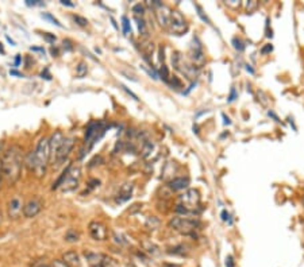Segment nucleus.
<instances>
[{
    "instance_id": "f257e3e1",
    "label": "nucleus",
    "mask_w": 304,
    "mask_h": 267,
    "mask_svg": "<svg viewBox=\"0 0 304 267\" xmlns=\"http://www.w3.org/2000/svg\"><path fill=\"white\" fill-rule=\"evenodd\" d=\"M25 165L22 150L18 146H11L3 152L0 158V174L7 185H14L22 174Z\"/></svg>"
},
{
    "instance_id": "f03ea898",
    "label": "nucleus",
    "mask_w": 304,
    "mask_h": 267,
    "mask_svg": "<svg viewBox=\"0 0 304 267\" xmlns=\"http://www.w3.org/2000/svg\"><path fill=\"white\" fill-rule=\"evenodd\" d=\"M35 169L34 173L38 177H44L46 173V167L50 162V150H49V138L44 137L38 142L37 148H35Z\"/></svg>"
},
{
    "instance_id": "7ed1b4c3",
    "label": "nucleus",
    "mask_w": 304,
    "mask_h": 267,
    "mask_svg": "<svg viewBox=\"0 0 304 267\" xmlns=\"http://www.w3.org/2000/svg\"><path fill=\"white\" fill-rule=\"evenodd\" d=\"M200 205V196L199 192L195 189H188L186 193H183L181 196L178 197V204L176 208V212L184 215H189L195 212L197 207Z\"/></svg>"
},
{
    "instance_id": "20e7f679",
    "label": "nucleus",
    "mask_w": 304,
    "mask_h": 267,
    "mask_svg": "<svg viewBox=\"0 0 304 267\" xmlns=\"http://www.w3.org/2000/svg\"><path fill=\"white\" fill-rule=\"evenodd\" d=\"M169 227H171L172 230L177 231L180 234L183 235H193L195 234V231L197 230V227H199V221L192 217H188V216H174L169 220Z\"/></svg>"
},
{
    "instance_id": "39448f33",
    "label": "nucleus",
    "mask_w": 304,
    "mask_h": 267,
    "mask_svg": "<svg viewBox=\"0 0 304 267\" xmlns=\"http://www.w3.org/2000/svg\"><path fill=\"white\" fill-rule=\"evenodd\" d=\"M107 130V124L100 120H93L87 126L86 128V138H84V145L87 146V151L91 150L97 141H100L102 137Z\"/></svg>"
},
{
    "instance_id": "423d86ee",
    "label": "nucleus",
    "mask_w": 304,
    "mask_h": 267,
    "mask_svg": "<svg viewBox=\"0 0 304 267\" xmlns=\"http://www.w3.org/2000/svg\"><path fill=\"white\" fill-rule=\"evenodd\" d=\"M189 25L184 15L178 10H172L171 18H169V25H168V31L173 35H184L188 31Z\"/></svg>"
},
{
    "instance_id": "0eeeda50",
    "label": "nucleus",
    "mask_w": 304,
    "mask_h": 267,
    "mask_svg": "<svg viewBox=\"0 0 304 267\" xmlns=\"http://www.w3.org/2000/svg\"><path fill=\"white\" fill-rule=\"evenodd\" d=\"M172 63H173V68L176 71L181 72V73L184 74L187 78H189V80L196 77L197 73H199V69H197V68L193 66L192 63L189 65V63L186 62V59L181 56V53H173V56H172Z\"/></svg>"
},
{
    "instance_id": "6e6552de",
    "label": "nucleus",
    "mask_w": 304,
    "mask_h": 267,
    "mask_svg": "<svg viewBox=\"0 0 304 267\" xmlns=\"http://www.w3.org/2000/svg\"><path fill=\"white\" fill-rule=\"evenodd\" d=\"M189 56H191V61H192V65L197 69H200L206 65V54H204L203 46H201L200 39L197 37L193 38V43L191 46V53H189Z\"/></svg>"
},
{
    "instance_id": "1a4fd4ad",
    "label": "nucleus",
    "mask_w": 304,
    "mask_h": 267,
    "mask_svg": "<svg viewBox=\"0 0 304 267\" xmlns=\"http://www.w3.org/2000/svg\"><path fill=\"white\" fill-rule=\"evenodd\" d=\"M80 180H82V166H80V165H76V166H74L73 163H72L71 169L68 171L67 178H65V181H64L63 184V189L65 190V192L76 189Z\"/></svg>"
},
{
    "instance_id": "9d476101",
    "label": "nucleus",
    "mask_w": 304,
    "mask_h": 267,
    "mask_svg": "<svg viewBox=\"0 0 304 267\" xmlns=\"http://www.w3.org/2000/svg\"><path fill=\"white\" fill-rule=\"evenodd\" d=\"M42 208H44V201H42L41 197H31L23 205V216L26 219H33V217L41 213Z\"/></svg>"
},
{
    "instance_id": "9b49d317",
    "label": "nucleus",
    "mask_w": 304,
    "mask_h": 267,
    "mask_svg": "<svg viewBox=\"0 0 304 267\" xmlns=\"http://www.w3.org/2000/svg\"><path fill=\"white\" fill-rule=\"evenodd\" d=\"M74 143H76V139H74V138H65V139H64V142L61 143V146H59L58 151H57L56 158H54V162H56L57 165H61V163H64L68 160V157H69L71 151L73 150Z\"/></svg>"
},
{
    "instance_id": "f8f14e48",
    "label": "nucleus",
    "mask_w": 304,
    "mask_h": 267,
    "mask_svg": "<svg viewBox=\"0 0 304 267\" xmlns=\"http://www.w3.org/2000/svg\"><path fill=\"white\" fill-rule=\"evenodd\" d=\"M89 235L93 240L104 241L108 239V228L102 221H91L88 226Z\"/></svg>"
},
{
    "instance_id": "ddd939ff",
    "label": "nucleus",
    "mask_w": 304,
    "mask_h": 267,
    "mask_svg": "<svg viewBox=\"0 0 304 267\" xmlns=\"http://www.w3.org/2000/svg\"><path fill=\"white\" fill-rule=\"evenodd\" d=\"M23 200L19 196L12 197L7 207V215L11 220H18L23 213Z\"/></svg>"
},
{
    "instance_id": "4468645a",
    "label": "nucleus",
    "mask_w": 304,
    "mask_h": 267,
    "mask_svg": "<svg viewBox=\"0 0 304 267\" xmlns=\"http://www.w3.org/2000/svg\"><path fill=\"white\" fill-rule=\"evenodd\" d=\"M65 137H64L63 131H54L52 137L49 138V150H50V162L54 161L57 155V151H58L59 146L64 142Z\"/></svg>"
},
{
    "instance_id": "2eb2a0df",
    "label": "nucleus",
    "mask_w": 304,
    "mask_h": 267,
    "mask_svg": "<svg viewBox=\"0 0 304 267\" xmlns=\"http://www.w3.org/2000/svg\"><path fill=\"white\" fill-rule=\"evenodd\" d=\"M84 258H86L87 263H88L89 267H103L106 254L87 250V251H84Z\"/></svg>"
},
{
    "instance_id": "dca6fc26",
    "label": "nucleus",
    "mask_w": 304,
    "mask_h": 267,
    "mask_svg": "<svg viewBox=\"0 0 304 267\" xmlns=\"http://www.w3.org/2000/svg\"><path fill=\"white\" fill-rule=\"evenodd\" d=\"M171 11L165 4H161L159 7L156 8V18L157 22L159 23V26L163 29L168 30V25H169V18H171Z\"/></svg>"
},
{
    "instance_id": "f3484780",
    "label": "nucleus",
    "mask_w": 304,
    "mask_h": 267,
    "mask_svg": "<svg viewBox=\"0 0 304 267\" xmlns=\"http://www.w3.org/2000/svg\"><path fill=\"white\" fill-rule=\"evenodd\" d=\"M189 185V180L187 177H176L172 178L171 181L168 182V188L172 192H177V190L187 189Z\"/></svg>"
},
{
    "instance_id": "a211bd4d",
    "label": "nucleus",
    "mask_w": 304,
    "mask_h": 267,
    "mask_svg": "<svg viewBox=\"0 0 304 267\" xmlns=\"http://www.w3.org/2000/svg\"><path fill=\"white\" fill-rule=\"evenodd\" d=\"M63 260L68 266L71 267H82V259L76 251H68L63 255Z\"/></svg>"
},
{
    "instance_id": "6ab92c4d",
    "label": "nucleus",
    "mask_w": 304,
    "mask_h": 267,
    "mask_svg": "<svg viewBox=\"0 0 304 267\" xmlns=\"http://www.w3.org/2000/svg\"><path fill=\"white\" fill-rule=\"evenodd\" d=\"M133 189H134L133 184H129V182H127V184H123V185L120 186V189H119L116 201H118V203H125V201L130 200Z\"/></svg>"
},
{
    "instance_id": "aec40b11",
    "label": "nucleus",
    "mask_w": 304,
    "mask_h": 267,
    "mask_svg": "<svg viewBox=\"0 0 304 267\" xmlns=\"http://www.w3.org/2000/svg\"><path fill=\"white\" fill-rule=\"evenodd\" d=\"M88 73V65L84 61H80L76 66V77L77 78H84Z\"/></svg>"
},
{
    "instance_id": "412c9836",
    "label": "nucleus",
    "mask_w": 304,
    "mask_h": 267,
    "mask_svg": "<svg viewBox=\"0 0 304 267\" xmlns=\"http://www.w3.org/2000/svg\"><path fill=\"white\" fill-rule=\"evenodd\" d=\"M142 52H144V54H145V58L150 57L153 54V52H154V43L149 41V39L142 41Z\"/></svg>"
},
{
    "instance_id": "4be33fe9",
    "label": "nucleus",
    "mask_w": 304,
    "mask_h": 267,
    "mask_svg": "<svg viewBox=\"0 0 304 267\" xmlns=\"http://www.w3.org/2000/svg\"><path fill=\"white\" fill-rule=\"evenodd\" d=\"M78 239H80V234H78L77 231L73 230V228L67 231V234H65V240H67L68 243H76Z\"/></svg>"
},
{
    "instance_id": "5701e85b",
    "label": "nucleus",
    "mask_w": 304,
    "mask_h": 267,
    "mask_svg": "<svg viewBox=\"0 0 304 267\" xmlns=\"http://www.w3.org/2000/svg\"><path fill=\"white\" fill-rule=\"evenodd\" d=\"M135 20H137V26H138V30H139V33H141L145 38H148L149 31H148V26H146L145 19L138 18V16H135Z\"/></svg>"
},
{
    "instance_id": "b1692460",
    "label": "nucleus",
    "mask_w": 304,
    "mask_h": 267,
    "mask_svg": "<svg viewBox=\"0 0 304 267\" xmlns=\"http://www.w3.org/2000/svg\"><path fill=\"white\" fill-rule=\"evenodd\" d=\"M25 165L30 171H34V169H35V154H34V151L30 152L29 155L25 158Z\"/></svg>"
},
{
    "instance_id": "393cba45",
    "label": "nucleus",
    "mask_w": 304,
    "mask_h": 267,
    "mask_svg": "<svg viewBox=\"0 0 304 267\" xmlns=\"http://www.w3.org/2000/svg\"><path fill=\"white\" fill-rule=\"evenodd\" d=\"M158 76L161 78H163V80L165 82H169V80H171V74H169V69H168V66H167V65H165V63H163V65H161V68H159Z\"/></svg>"
},
{
    "instance_id": "a878e982",
    "label": "nucleus",
    "mask_w": 304,
    "mask_h": 267,
    "mask_svg": "<svg viewBox=\"0 0 304 267\" xmlns=\"http://www.w3.org/2000/svg\"><path fill=\"white\" fill-rule=\"evenodd\" d=\"M159 227V220L157 219L156 216H150V217H148V220H146V228H149V230H157Z\"/></svg>"
},
{
    "instance_id": "bb28decb",
    "label": "nucleus",
    "mask_w": 304,
    "mask_h": 267,
    "mask_svg": "<svg viewBox=\"0 0 304 267\" xmlns=\"http://www.w3.org/2000/svg\"><path fill=\"white\" fill-rule=\"evenodd\" d=\"M133 12L135 14V16H141V18H144V15H145V6L141 3L135 4V6H133Z\"/></svg>"
},
{
    "instance_id": "cd10ccee",
    "label": "nucleus",
    "mask_w": 304,
    "mask_h": 267,
    "mask_svg": "<svg viewBox=\"0 0 304 267\" xmlns=\"http://www.w3.org/2000/svg\"><path fill=\"white\" fill-rule=\"evenodd\" d=\"M103 267H119V262L111 256L106 255L103 262Z\"/></svg>"
},
{
    "instance_id": "c85d7f7f",
    "label": "nucleus",
    "mask_w": 304,
    "mask_h": 267,
    "mask_svg": "<svg viewBox=\"0 0 304 267\" xmlns=\"http://www.w3.org/2000/svg\"><path fill=\"white\" fill-rule=\"evenodd\" d=\"M152 151H153L152 142H149V141L145 142V145H144V147H142V157H144V158H148Z\"/></svg>"
},
{
    "instance_id": "c756f323",
    "label": "nucleus",
    "mask_w": 304,
    "mask_h": 267,
    "mask_svg": "<svg viewBox=\"0 0 304 267\" xmlns=\"http://www.w3.org/2000/svg\"><path fill=\"white\" fill-rule=\"evenodd\" d=\"M73 20L76 23H77L78 26H82V27H86L88 26V19L84 18V16H82V15H73Z\"/></svg>"
},
{
    "instance_id": "7c9ffc66",
    "label": "nucleus",
    "mask_w": 304,
    "mask_h": 267,
    "mask_svg": "<svg viewBox=\"0 0 304 267\" xmlns=\"http://www.w3.org/2000/svg\"><path fill=\"white\" fill-rule=\"evenodd\" d=\"M144 247H145L146 251H148L149 254H152V255H157V254H159L158 247H157L156 244H153V243H144Z\"/></svg>"
},
{
    "instance_id": "2f4dec72",
    "label": "nucleus",
    "mask_w": 304,
    "mask_h": 267,
    "mask_svg": "<svg viewBox=\"0 0 304 267\" xmlns=\"http://www.w3.org/2000/svg\"><path fill=\"white\" fill-rule=\"evenodd\" d=\"M233 46L235 50H238V52H244V50H245V44H244V42L237 37L233 38Z\"/></svg>"
},
{
    "instance_id": "473e14b6",
    "label": "nucleus",
    "mask_w": 304,
    "mask_h": 267,
    "mask_svg": "<svg viewBox=\"0 0 304 267\" xmlns=\"http://www.w3.org/2000/svg\"><path fill=\"white\" fill-rule=\"evenodd\" d=\"M41 16L44 19H48V20H50V22H52L53 25H56V26H58V27H63V25H61V23L58 22V19L54 18V16H53L52 14H49V12H42Z\"/></svg>"
},
{
    "instance_id": "72a5a7b5",
    "label": "nucleus",
    "mask_w": 304,
    "mask_h": 267,
    "mask_svg": "<svg viewBox=\"0 0 304 267\" xmlns=\"http://www.w3.org/2000/svg\"><path fill=\"white\" fill-rule=\"evenodd\" d=\"M122 27H123V33L131 34V26H130V20H129V18L127 16H122Z\"/></svg>"
},
{
    "instance_id": "f704fd0d",
    "label": "nucleus",
    "mask_w": 304,
    "mask_h": 267,
    "mask_svg": "<svg viewBox=\"0 0 304 267\" xmlns=\"http://www.w3.org/2000/svg\"><path fill=\"white\" fill-rule=\"evenodd\" d=\"M30 267H53V266L52 263H49V262H46L45 259H37L30 264Z\"/></svg>"
},
{
    "instance_id": "c9c22d12",
    "label": "nucleus",
    "mask_w": 304,
    "mask_h": 267,
    "mask_svg": "<svg viewBox=\"0 0 304 267\" xmlns=\"http://www.w3.org/2000/svg\"><path fill=\"white\" fill-rule=\"evenodd\" d=\"M257 7H258V2H256V0H250V2L246 3V11H248L249 14H252L253 11H256Z\"/></svg>"
},
{
    "instance_id": "e433bc0d",
    "label": "nucleus",
    "mask_w": 304,
    "mask_h": 267,
    "mask_svg": "<svg viewBox=\"0 0 304 267\" xmlns=\"http://www.w3.org/2000/svg\"><path fill=\"white\" fill-rule=\"evenodd\" d=\"M169 82H171V85L173 86V88L178 89V88H183V82L181 80L177 77V76H173V77H171V80H169Z\"/></svg>"
},
{
    "instance_id": "4c0bfd02",
    "label": "nucleus",
    "mask_w": 304,
    "mask_h": 267,
    "mask_svg": "<svg viewBox=\"0 0 304 267\" xmlns=\"http://www.w3.org/2000/svg\"><path fill=\"white\" fill-rule=\"evenodd\" d=\"M195 7H196V10H197V14H199V16H200V18L203 19L204 22H206V23H208V25H211V22H210V19L207 18V15H204V12H203V10H201V7H200V6H199V4H195Z\"/></svg>"
},
{
    "instance_id": "58836bf2",
    "label": "nucleus",
    "mask_w": 304,
    "mask_h": 267,
    "mask_svg": "<svg viewBox=\"0 0 304 267\" xmlns=\"http://www.w3.org/2000/svg\"><path fill=\"white\" fill-rule=\"evenodd\" d=\"M42 37H44L45 39L49 42V43H54L57 39L56 35H54V34H50V33H42Z\"/></svg>"
},
{
    "instance_id": "ea45409f",
    "label": "nucleus",
    "mask_w": 304,
    "mask_h": 267,
    "mask_svg": "<svg viewBox=\"0 0 304 267\" xmlns=\"http://www.w3.org/2000/svg\"><path fill=\"white\" fill-rule=\"evenodd\" d=\"M50 263H52L53 267H71V266H68V264L65 263L63 259H54V260H52Z\"/></svg>"
},
{
    "instance_id": "a19ab883",
    "label": "nucleus",
    "mask_w": 304,
    "mask_h": 267,
    "mask_svg": "<svg viewBox=\"0 0 304 267\" xmlns=\"http://www.w3.org/2000/svg\"><path fill=\"white\" fill-rule=\"evenodd\" d=\"M237 97H238V93H237V91H235V88L233 86L230 91V95H229V99H227V101H229V103H231V101L235 100Z\"/></svg>"
},
{
    "instance_id": "79ce46f5",
    "label": "nucleus",
    "mask_w": 304,
    "mask_h": 267,
    "mask_svg": "<svg viewBox=\"0 0 304 267\" xmlns=\"http://www.w3.org/2000/svg\"><path fill=\"white\" fill-rule=\"evenodd\" d=\"M272 50H273V46H272L271 43H268L261 49V54H268V53H271Z\"/></svg>"
},
{
    "instance_id": "37998d69",
    "label": "nucleus",
    "mask_w": 304,
    "mask_h": 267,
    "mask_svg": "<svg viewBox=\"0 0 304 267\" xmlns=\"http://www.w3.org/2000/svg\"><path fill=\"white\" fill-rule=\"evenodd\" d=\"M120 88H122L123 91H125V92L127 93V95H130V96L133 97V99H134V100H137V101L139 100V99H138V96H137V95H135V93H133V92H131L130 89H127L126 86H125V85H120Z\"/></svg>"
},
{
    "instance_id": "c03bdc74",
    "label": "nucleus",
    "mask_w": 304,
    "mask_h": 267,
    "mask_svg": "<svg viewBox=\"0 0 304 267\" xmlns=\"http://www.w3.org/2000/svg\"><path fill=\"white\" fill-rule=\"evenodd\" d=\"M158 59H159V62H163L164 63V59H165V56H164V46H159L158 48Z\"/></svg>"
},
{
    "instance_id": "a18cd8bd",
    "label": "nucleus",
    "mask_w": 304,
    "mask_h": 267,
    "mask_svg": "<svg viewBox=\"0 0 304 267\" xmlns=\"http://www.w3.org/2000/svg\"><path fill=\"white\" fill-rule=\"evenodd\" d=\"M226 266L227 267H234V258L231 255H229L226 258Z\"/></svg>"
},
{
    "instance_id": "49530a36",
    "label": "nucleus",
    "mask_w": 304,
    "mask_h": 267,
    "mask_svg": "<svg viewBox=\"0 0 304 267\" xmlns=\"http://www.w3.org/2000/svg\"><path fill=\"white\" fill-rule=\"evenodd\" d=\"M227 6H230V7H239V2H237V0H230V2H226Z\"/></svg>"
},
{
    "instance_id": "de8ad7c7",
    "label": "nucleus",
    "mask_w": 304,
    "mask_h": 267,
    "mask_svg": "<svg viewBox=\"0 0 304 267\" xmlns=\"http://www.w3.org/2000/svg\"><path fill=\"white\" fill-rule=\"evenodd\" d=\"M59 3L63 4V6H67V7H74V3H72L71 0H61Z\"/></svg>"
},
{
    "instance_id": "09e8293b",
    "label": "nucleus",
    "mask_w": 304,
    "mask_h": 267,
    "mask_svg": "<svg viewBox=\"0 0 304 267\" xmlns=\"http://www.w3.org/2000/svg\"><path fill=\"white\" fill-rule=\"evenodd\" d=\"M222 220L223 221H227V220H229V212L222 211Z\"/></svg>"
},
{
    "instance_id": "8fccbe9b",
    "label": "nucleus",
    "mask_w": 304,
    "mask_h": 267,
    "mask_svg": "<svg viewBox=\"0 0 304 267\" xmlns=\"http://www.w3.org/2000/svg\"><path fill=\"white\" fill-rule=\"evenodd\" d=\"M19 63H21V54H16V57H15V66H19Z\"/></svg>"
},
{
    "instance_id": "3c124183",
    "label": "nucleus",
    "mask_w": 304,
    "mask_h": 267,
    "mask_svg": "<svg viewBox=\"0 0 304 267\" xmlns=\"http://www.w3.org/2000/svg\"><path fill=\"white\" fill-rule=\"evenodd\" d=\"M50 52H52L53 57H57V56H58V50H57V49L52 48V49H50Z\"/></svg>"
},
{
    "instance_id": "603ef678",
    "label": "nucleus",
    "mask_w": 304,
    "mask_h": 267,
    "mask_svg": "<svg viewBox=\"0 0 304 267\" xmlns=\"http://www.w3.org/2000/svg\"><path fill=\"white\" fill-rule=\"evenodd\" d=\"M246 71L249 72V73H252V74H254V69H253L252 66H250V65H246Z\"/></svg>"
},
{
    "instance_id": "864d4df0",
    "label": "nucleus",
    "mask_w": 304,
    "mask_h": 267,
    "mask_svg": "<svg viewBox=\"0 0 304 267\" xmlns=\"http://www.w3.org/2000/svg\"><path fill=\"white\" fill-rule=\"evenodd\" d=\"M223 119H225V124H231V122H230V119L229 118H226V115H225V114H223Z\"/></svg>"
},
{
    "instance_id": "5fc2aeb1",
    "label": "nucleus",
    "mask_w": 304,
    "mask_h": 267,
    "mask_svg": "<svg viewBox=\"0 0 304 267\" xmlns=\"http://www.w3.org/2000/svg\"><path fill=\"white\" fill-rule=\"evenodd\" d=\"M10 74H12V76H19V77L22 76V74L19 73V72H16V71H10ZM22 77H23V76H22Z\"/></svg>"
},
{
    "instance_id": "6e6d98bb",
    "label": "nucleus",
    "mask_w": 304,
    "mask_h": 267,
    "mask_svg": "<svg viewBox=\"0 0 304 267\" xmlns=\"http://www.w3.org/2000/svg\"><path fill=\"white\" fill-rule=\"evenodd\" d=\"M3 222V212H2V209H0V224Z\"/></svg>"
},
{
    "instance_id": "4d7b16f0",
    "label": "nucleus",
    "mask_w": 304,
    "mask_h": 267,
    "mask_svg": "<svg viewBox=\"0 0 304 267\" xmlns=\"http://www.w3.org/2000/svg\"><path fill=\"white\" fill-rule=\"evenodd\" d=\"M0 53H2V54H4V49H3V46H2V43H0Z\"/></svg>"
},
{
    "instance_id": "13d9d810",
    "label": "nucleus",
    "mask_w": 304,
    "mask_h": 267,
    "mask_svg": "<svg viewBox=\"0 0 304 267\" xmlns=\"http://www.w3.org/2000/svg\"><path fill=\"white\" fill-rule=\"evenodd\" d=\"M2 181H3V178H2V174H0V189H2Z\"/></svg>"
},
{
    "instance_id": "bf43d9fd",
    "label": "nucleus",
    "mask_w": 304,
    "mask_h": 267,
    "mask_svg": "<svg viewBox=\"0 0 304 267\" xmlns=\"http://www.w3.org/2000/svg\"><path fill=\"white\" fill-rule=\"evenodd\" d=\"M301 204H303V207H304V196L301 197Z\"/></svg>"
},
{
    "instance_id": "052dcab7",
    "label": "nucleus",
    "mask_w": 304,
    "mask_h": 267,
    "mask_svg": "<svg viewBox=\"0 0 304 267\" xmlns=\"http://www.w3.org/2000/svg\"><path fill=\"white\" fill-rule=\"evenodd\" d=\"M129 267H135V266H134V264H130V266H129Z\"/></svg>"
}]
</instances>
